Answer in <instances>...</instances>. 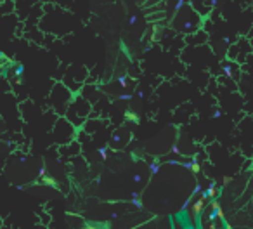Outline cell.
Listing matches in <instances>:
<instances>
[{"mask_svg":"<svg viewBox=\"0 0 253 229\" xmlns=\"http://www.w3.org/2000/svg\"><path fill=\"white\" fill-rule=\"evenodd\" d=\"M198 187L196 174L180 163H160L142 191V205L156 215H177L186 208Z\"/></svg>","mask_w":253,"mask_h":229,"instance_id":"1","label":"cell"},{"mask_svg":"<svg viewBox=\"0 0 253 229\" xmlns=\"http://www.w3.org/2000/svg\"><path fill=\"white\" fill-rule=\"evenodd\" d=\"M42 174V162H39L35 156L16 155L11 156L5 165V177L9 179V183H14L16 186L32 183Z\"/></svg>","mask_w":253,"mask_h":229,"instance_id":"2","label":"cell"},{"mask_svg":"<svg viewBox=\"0 0 253 229\" xmlns=\"http://www.w3.org/2000/svg\"><path fill=\"white\" fill-rule=\"evenodd\" d=\"M170 26H172L173 32L182 33V35H189V33L201 30V26H203V16L189 2H182L173 11L172 18H170Z\"/></svg>","mask_w":253,"mask_h":229,"instance_id":"3","label":"cell"},{"mask_svg":"<svg viewBox=\"0 0 253 229\" xmlns=\"http://www.w3.org/2000/svg\"><path fill=\"white\" fill-rule=\"evenodd\" d=\"M175 144H177V131L175 127L169 125V127L162 129L155 137L148 139L144 142V149L151 156H163L172 151Z\"/></svg>","mask_w":253,"mask_h":229,"instance_id":"4","label":"cell"},{"mask_svg":"<svg viewBox=\"0 0 253 229\" xmlns=\"http://www.w3.org/2000/svg\"><path fill=\"white\" fill-rule=\"evenodd\" d=\"M90 113H92V102L88 101L87 97H84V95H75L73 101L68 106L66 113H64V117H66L75 127H82V125H85V122L88 120Z\"/></svg>","mask_w":253,"mask_h":229,"instance_id":"5","label":"cell"},{"mask_svg":"<svg viewBox=\"0 0 253 229\" xmlns=\"http://www.w3.org/2000/svg\"><path fill=\"white\" fill-rule=\"evenodd\" d=\"M73 92L70 91V87H66L64 84H56L52 87V91H50V95H49V102L50 106L54 108V111L59 115V117H63L64 113H66L68 106H70V102L73 101Z\"/></svg>","mask_w":253,"mask_h":229,"instance_id":"6","label":"cell"},{"mask_svg":"<svg viewBox=\"0 0 253 229\" xmlns=\"http://www.w3.org/2000/svg\"><path fill=\"white\" fill-rule=\"evenodd\" d=\"M151 165L144 160H139L137 165H135L134 172H132V177H130V186H132V191L137 194H141L144 191V187L148 186L149 179H151Z\"/></svg>","mask_w":253,"mask_h":229,"instance_id":"7","label":"cell"},{"mask_svg":"<svg viewBox=\"0 0 253 229\" xmlns=\"http://www.w3.org/2000/svg\"><path fill=\"white\" fill-rule=\"evenodd\" d=\"M75 134H77V127L68 120L66 117H59L57 122L54 124V129H52V139L57 142V144H68V142L73 141Z\"/></svg>","mask_w":253,"mask_h":229,"instance_id":"8","label":"cell"},{"mask_svg":"<svg viewBox=\"0 0 253 229\" xmlns=\"http://www.w3.org/2000/svg\"><path fill=\"white\" fill-rule=\"evenodd\" d=\"M132 142V131L126 125H120L113 131L108 141V149L111 151H123Z\"/></svg>","mask_w":253,"mask_h":229,"instance_id":"9","label":"cell"},{"mask_svg":"<svg viewBox=\"0 0 253 229\" xmlns=\"http://www.w3.org/2000/svg\"><path fill=\"white\" fill-rule=\"evenodd\" d=\"M207 40H208V35L203 32V30H198V32L186 35V42L191 44V46H200V44H207Z\"/></svg>","mask_w":253,"mask_h":229,"instance_id":"10","label":"cell"},{"mask_svg":"<svg viewBox=\"0 0 253 229\" xmlns=\"http://www.w3.org/2000/svg\"><path fill=\"white\" fill-rule=\"evenodd\" d=\"M78 151H80V146H78V142H75V141L68 142V144H61V148H59V153L63 156L64 155H68V156L78 155Z\"/></svg>","mask_w":253,"mask_h":229,"instance_id":"11","label":"cell"},{"mask_svg":"<svg viewBox=\"0 0 253 229\" xmlns=\"http://www.w3.org/2000/svg\"><path fill=\"white\" fill-rule=\"evenodd\" d=\"M248 37H250V39H253V26H252V30H250V35Z\"/></svg>","mask_w":253,"mask_h":229,"instance_id":"12","label":"cell"},{"mask_svg":"<svg viewBox=\"0 0 253 229\" xmlns=\"http://www.w3.org/2000/svg\"><path fill=\"white\" fill-rule=\"evenodd\" d=\"M0 2H4V0H0Z\"/></svg>","mask_w":253,"mask_h":229,"instance_id":"13","label":"cell"}]
</instances>
